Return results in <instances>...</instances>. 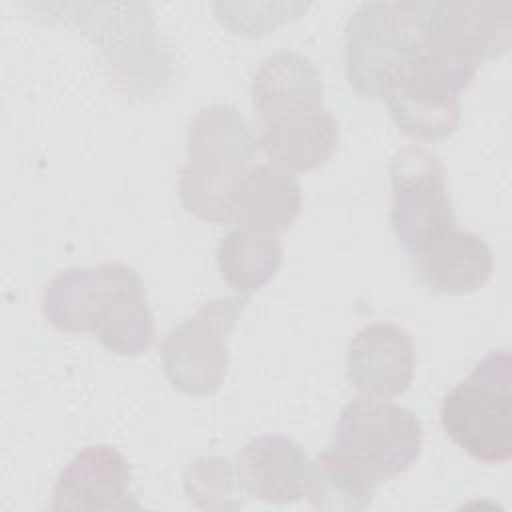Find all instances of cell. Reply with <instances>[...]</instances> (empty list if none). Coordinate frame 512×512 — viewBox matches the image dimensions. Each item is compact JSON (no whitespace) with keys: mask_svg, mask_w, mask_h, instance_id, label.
Segmentation results:
<instances>
[{"mask_svg":"<svg viewBox=\"0 0 512 512\" xmlns=\"http://www.w3.org/2000/svg\"><path fill=\"white\" fill-rule=\"evenodd\" d=\"M414 44L408 2H364L348 18L344 60L350 86L364 98H386Z\"/></svg>","mask_w":512,"mask_h":512,"instance_id":"ba28073f","label":"cell"},{"mask_svg":"<svg viewBox=\"0 0 512 512\" xmlns=\"http://www.w3.org/2000/svg\"><path fill=\"white\" fill-rule=\"evenodd\" d=\"M184 492L202 510H238L244 490L236 468L220 456H202L184 472Z\"/></svg>","mask_w":512,"mask_h":512,"instance_id":"ffe728a7","label":"cell"},{"mask_svg":"<svg viewBox=\"0 0 512 512\" xmlns=\"http://www.w3.org/2000/svg\"><path fill=\"white\" fill-rule=\"evenodd\" d=\"M312 488L308 502L316 510L358 512L372 504L380 480L360 464L328 446L312 462Z\"/></svg>","mask_w":512,"mask_h":512,"instance_id":"d6986e66","label":"cell"},{"mask_svg":"<svg viewBox=\"0 0 512 512\" xmlns=\"http://www.w3.org/2000/svg\"><path fill=\"white\" fill-rule=\"evenodd\" d=\"M236 472L246 496L268 504H290L308 498L314 466L292 438L264 434L238 452Z\"/></svg>","mask_w":512,"mask_h":512,"instance_id":"7c38bea8","label":"cell"},{"mask_svg":"<svg viewBox=\"0 0 512 512\" xmlns=\"http://www.w3.org/2000/svg\"><path fill=\"white\" fill-rule=\"evenodd\" d=\"M46 320L60 332H92L118 356H138L154 342V318L140 274L122 262L72 266L44 290Z\"/></svg>","mask_w":512,"mask_h":512,"instance_id":"6da1fadb","label":"cell"},{"mask_svg":"<svg viewBox=\"0 0 512 512\" xmlns=\"http://www.w3.org/2000/svg\"><path fill=\"white\" fill-rule=\"evenodd\" d=\"M422 34L444 40L480 62L498 58L510 48L512 4L508 2H438L410 0Z\"/></svg>","mask_w":512,"mask_h":512,"instance_id":"30bf717a","label":"cell"},{"mask_svg":"<svg viewBox=\"0 0 512 512\" xmlns=\"http://www.w3.org/2000/svg\"><path fill=\"white\" fill-rule=\"evenodd\" d=\"M324 84L310 58L282 50L260 64L252 78V102L264 122L296 108L322 106Z\"/></svg>","mask_w":512,"mask_h":512,"instance_id":"e0dca14e","label":"cell"},{"mask_svg":"<svg viewBox=\"0 0 512 512\" xmlns=\"http://www.w3.org/2000/svg\"><path fill=\"white\" fill-rule=\"evenodd\" d=\"M412 24V52L388 92L386 104L392 120L406 136L438 142L456 130L462 116L460 92L472 84L482 62L444 40L422 34L414 14Z\"/></svg>","mask_w":512,"mask_h":512,"instance_id":"7a4b0ae2","label":"cell"},{"mask_svg":"<svg viewBox=\"0 0 512 512\" xmlns=\"http://www.w3.org/2000/svg\"><path fill=\"white\" fill-rule=\"evenodd\" d=\"M216 262L224 282L242 296H250L276 276L282 246L274 234L236 226L220 240Z\"/></svg>","mask_w":512,"mask_h":512,"instance_id":"ac0fdd59","label":"cell"},{"mask_svg":"<svg viewBox=\"0 0 512 512\" xmlns=\"http://www.w3.org/2000/svg\"><path fill=\"white\" fill-rule=\"evenodd\" d=\"M444 432L464 452L484 464H504L512 456V356L492 350L474 364L442 400Z\"/></svg>","mask_w":512,"mask_h":512,"instance_id":"5b68a950","label":"cell"},{"mask_svg":"<svg viewBox=\"0 0 512 512\" xmlns=\"http://www.w3.org/2000/svg\"><path fill=\"white\" fill-rule=\"evenodd\" d=\"M416 276L438 294H470L494 272V256L484 238L454 226L410 254Z\"/></svg>","mask_w":512,"mask_h":512,"instance_id":"5bb4252c","label":"cell"},{"mask_svg":"<svg viewBox=\"0 0 512 512\" xmlns=\"http://www.w3.org/2000/svg\"><path fill=\"white\" fill-rule=\"evenodd\" d=\"M346 374L366 396L404 394L414 378V342L408 330L392 322L360 328L346 352Z\"/></svg>","mask_w":512,"mask_h":512,"instance_id":"4fadbf2b","label":"cell"},{"mask_svg":"<svg viewBox=\"0 0 512 512\" xmlns=\"http://www.w3.org/2000/svg\"><path fill=\"white\" fill-rule=\"evenodd\" d=\"M338 140V122L322 104L288 110L264 122L256 144L272 164L288 172H306L322 166Z\"/></svg>","mask_w":512,"mask_h":512,"instance_id":"9a60e30c","label":"cell"},{"mask_svg":"<svg viewBox=\"0 0 512 512\" xmlns=\"http://www.w3.org/2000/svg\"><path fill=\"white\" fill-rule=\"evenodd\" d=\"M422 442L424 430L412 410L378 396H360L342 408L330 446L384 484L418 460Z\"/></svg>","mask_w":512,"mask_h":512,"instance_id":"8992f818","label":"cell"},{"mask_svg":"<svg viewBox=\"0 0 512 512\" xmlns=\"http://www.w3.org/2000/svg\"><path fill=\"white\" fill-rule=\"evenodd\" d=\"M52 510H140L128 460L108 444L80 450L60 472Z\"/></svg>","mask_w":512,"mask_h":512,"instance_id":"8fae6325","label":"cell"},{"mask_svg":"<svg viewBox=\"0 0 512 512\" xmlns=\"http://www.w3.org/2000/svg\"><path fill=\"white\" fill-rule=\"evenodd\" d=\"M66 8L104 56L122 94L150 98L164 92L174 60L146 4H68Z\"/></svg>","mask_w":512,"mask_h":512,"instance_id":"277c9868","label":"cell"},{"mask_svg":"<svg viewBox=\"0 0 512 512\" xmlns=\"http://www.w3.org/2000/svg\"><path fill=\"white\" fill-rule=\"evenodd\" d=\"M256 138L244 116L228 104L202 108L186 132L188 160L178 176L182 206L204 222H230V202L254 166Z\"/></svg>","mask_w":512,"mask_h":512,"instance_id":"3957f363","label":"cell"},{"mask_svg":"<svg viewBox=\"0 0 512 512\" xmlns=\"http://www.w3.org/2000/svg\"><path fill=\"white\" fill-rule=\"evenodd\" d=\"M250 296H228L202 304L194 316L174 326L160 344L164 374L184 394L216 392L228 372V338Z\"/></svg>","mask_w":512,"mask_h":512,"instance_id":"52a82bcc","label":"cell"},{"mask_svg":"<svg viewBox=\"0 0 512 512\" xmlns=\"http://www.w3.org/2000/svg\"><path fill=\"white\" fill-rule=\"evenodd\" d=\"M390 182V224L408 254L456 226L446 170L434 152L416 144L400 148L390 162Z\"/></svg>","mask_w":512,"mask_h":512,"instance_id":"9c48e42d","label":"cell"},{"mask_svg":"<svg viewBox=\"0 0 512 512\" xmlns=\"http://www.w3.org/2000/svg\"><path fill=\"white\" fill-rule=\"evenodd\" d=\"M302 210V190L296 178L276 164H254L234 190L230 222L278 236Z\"/></svg>","mask_w":512,"mask_h":512,"instance_id":"2e32d148","label":"cell"}]
</instances>
